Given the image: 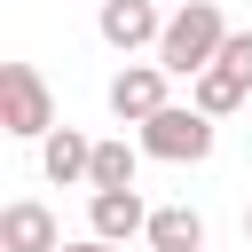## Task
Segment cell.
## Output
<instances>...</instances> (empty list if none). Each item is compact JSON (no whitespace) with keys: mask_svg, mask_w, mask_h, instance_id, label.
Segmentation results:
<instances>
[{"mask_svg":"<svg viewBox=\"0 0 252 252\" xmlns=\"http://www.w3.org/2000/svg\"><path fill=\"white\" fill-rule=\"evenodd\" d=\"M134 165H142L134 142H94V173H87V189H134Z\"/></svg>","mask_w":252,"mask_h":252,"instance_id":"obj_11","label":"cell"},{"mask_svg":"<svg viewBox=\"0 0 252 252\" xmlns=\"http://www.w3.org/2000/svg\"><path fill=\"white\" fill-rule=\"evenodd\" d=\"M39 165H47V181H55V189H71V181H87V173H94V142H87L79 126H55V134L39 142Z\"/></svg>","mask_w":252,"mask_h":252,"instance_id":"obj_8","label":"cell"},{"mask_svg":"<svg viewBox=\"0 0 252 252\" xmlns=\"http://www.w3.org/2000/svg\"><path fill=\"white\" fill-rule=\"evenodd\" d=\"M150 252H205V213L197 205H158L150 213Z\"/></svg>","mask_w":252,"mask_h":252,"instance_id":"obj_9","label":"cell"},{"mask_svg":"<svg viewBox=\"0 0 252 252\" xmlns=\"http://www.w3.org/2000/svg\"><path fill=\"white\" fill-rule=\"evenodd\" d=\"M244 236H252V205H244Z\"/></svg>","mask_w":252,"mask_h":252,"instance_id":"obj_14","label":"cell"},{"mask_svg":"<svg viewBox=\"0 0 252 252\" xmlns=\"http://www.w3.org/2000/svg\"><path fill=\"white\" fill-rule=\"evenodd\" d=\"M165 63H126L118 79H110V118H126V126H150L158 110H165Z\"/></svg>","mask_w":252,"mask_h":252,"instance_id":"obj_4","label":"cell"},{"mask_svg":"<svg viewBox=\"0 0 252 252\" xmlns=\"http://www.w3.org/2000/svg\"><path fill=\"white\" fill-rule=\"evenodd\" d=\"M220 71H236V79L252 87V32H228V47H220Z\"/></svg>","mask_w":252,"mask_h":252,"instance_id":"obj_12","label":"cell"},{"mask_svg":"<svg viewBox=\"0 0 252 252\" xmlns=\"http://www.w3.org/2000/svg\"><path fill=\"white\" fill-rule=\"evenodd\" d=\"M0 252H63V228L39 197H16L0 205Z\"/></svg>","mask_w":252,"mask_h":252,"instance_id":"obj_7","label":"cell"},{"mask_svg":"<svg viewBox=\"0 0 252 252\" xmlns=\"http://www.w3.org/2000/svg\"><path fill=\"white\" fill-rule=\"evenodd\" d=\"M63 252H118V244H102V236H79V244H63Z\"/></svg>","mask_w":252,"mask_h":252,"instance_id":"obj_13","label":"cell"},{"mask_svg":"<svg viewBox=\"0 0 252 252\" xmlns=\"http://www.w3.org/2000/svg\"><path fill=\"white\" fill-rule=\"evenodd\" d=\"M94 32H102V47H118V55H134V47H158V39H165V16H158L150 0H102V16H94Z\"/></svg>","mask_w":252,"mask_h":252,"instance_id":"obj_5","label":"cell"},{"mask_svg":"<svg viewBox=\"0 0 252 252\" xmlns=\"http://www.w3.org/2000/svg\"><path fill=\"white\" fill-rule=\"evenodd\" d=\"M87 228H94L102 244L150 236V205H142V189H94V197H87Z\"/></svg>","mask_w":252,"mask_h":252,"instance_id":"obj_6","label":"cell"},{"mask_svg":"<svg viewBox=\"0 0 252 252\" xmlns=\"http://www.w3.org/2000/svg\"><path fill=\"white\" fill-rule=\"evenodd\" d=\"M244 94H252V87H244V79H236V71H220V63H213V71H197V79H189V102H197V110H205V118H228V110H244Z\"/></svg>","mask_w":252,"mask_h":252,"instance_id":"obj_10","label":"cell"},{"mask_svg":"<svg viewBox=\"0 0 252 252\" xmlns=\"http://www.w3.org/2000/svg\"><path fill=\"white\" fill-rule=\"evenodd\" d=\"M142 158H165V165H205L213 158V118L197 102H165L150 126H142Z\"/></svg>","mask_w":252,"mask_h":252,"instance_id":"obj_3","label":"cell"},{"mask_svg":"<svg viewBox=\"0 0 252 252\" xmlns=\"http://www.w3.org/2000/svg\"><path fill=\"white\" fill-rule=\"evenodd\" d=\"M220 47H228V16H220L213 0H189V8H173V16H165L158 63H165L173 79H197V71H213V63H220Z\"/></svg>","mask_w":252,"mask_h":252,"instance_id":"obj_1","label":"cell"},{"mask_svg":"<svg viewBox=\"0 0 252 252\" xmlns=\"http://www.w3.org/2000/svg\"><path fill=\"white\" fill-rule=\"evenodd\" d=\"M0 134L16 142H47L55 134V94L32 63H0Z\"/></svg>","mask_w":252,"mask_h":252,"instance_id":"obj_2","label":"cell"}]
</instances>
